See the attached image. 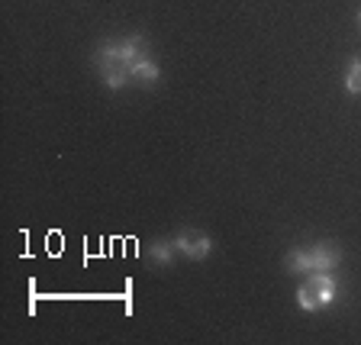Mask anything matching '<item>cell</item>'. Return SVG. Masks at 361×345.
Returning <instances> with one entry per match:
<instances>
[{
    "mask_svg": "<svg viewBox=\"0 0 361 345\" xmlns=\"http://www.w3.org/2000/svg\"><path fill=\"white\" fill-rule=\"evenodd\" d=\"M174 248H178V255L190 258V262H203L213 252V239L200 229H180L174 236Z\"/></svg>",
    "mask_w": 361,
    "mask_h": 345,
    "instance_id": "7a4b0ae2",
    "label": "cell"
},
{
    "mask_svg": "<svg viewBox=\"0 0 361 345\" xmlns=\"http://www.w3.org/2000/svg\"><path fill=\"white\" fill-rule=\"evenodd\" d=\"M310 262H313V271H332L342 262V252L332 242H316V246H310Z\"/></svg>",
    "mask_w": 361,
    "mask_h": 345,
    "instance_id": "277c9868",
    "label": "cell"
},
{
    "mask_svg": "<svg viewBox=\"0 0 361 345\" xmlns=\"http://www.w3.org/2000/svg\"><path fill=\"white\" fill-rule=\"evenodd\" d=\"M94 65H97L100 81L106 84V90H120L133 81V71H129V65L123 61L120 42H100L97 52H94Z\"/></svg>",
    "mask_w": 361,
    "mask_h": 345,
    "instance_id": "6da1fadb",
    "label": "cell"
},
{
    "mask_svg": "<svg viewBox=\"0 0 361 345\" xmlns=\"http://www.w3.org/2000/svg\"><path fill=\"white\" fill-rule=\"evenodd\" d=\"M297 307L303 310V313H319V301H316V293H313V287L307 284V281H303L300 287H297Z\"/></svg>",
    "mask_w": 361,
    "mask_h": 345,
    "instance_id": "9c48e42d",
    "label": "cell"
},
{
    "mask_svg": "<svg viewBox=\"0 0 361 345\" xmlns=\"http://www.w3.org/2000/svg\"><path fill=\"white\" fill-rule=\"evenodd\" d=\"M355 20H358V26H361V10H358V13H355Z\"/></svg>",
    "mask_w": 361,
    "mask_h": 345,
    "instance_id": "8fae6325",
    "label": "cell"
},
{
    "mask_svg": "<svg viewBox=\"0 0 361 345\" xmlns=\"http://www.w3.org/2000/svg\"><path fill=\"white\" fill-rule=\"evenodd\" d=\"M145 258H149V265H158V268H168V265L178 258V248H174V239L171 242H152L149 248H145Z\"/></svg>",
    "mask_w": 361,
    "mask_h": 345,
    "instance_id": "8992f818",
    "label": "cell"
},
{
    "mask_svg": "<svg viewBox=\"0 0 361 345\" xmlns=\"http://www.w3.org/2000/svg\"><path fill=\"white\" fill-rule=\"evenodd\" d=\"M133 81H139V84H158V81H161V68L152 61V55H149V59H142L139 65L133 68Z\"/></svg>",
    "mask_w": 361,
    "mask_h": 345,
    "instance_id": "ba28073f",
    "label": "cell"
},
{
    "mask_svg": "<svg viewBox=\"0 0 361 345\" xmlns=\"http://www.w3.org/2000/svg\"><path fill=\"white\" fill-rule=\"evenodd\" d=\"M345 90L348 94H361V55L348 61L345 68Z\"/></svg>",
    "mask_w": 361,
    "mask_h": 345,
    "instance_id": "30bf717a",
    "label": "cell"
},
{
    "mask_svg": "<svg viewBox=\"0 0 361 345\" xmlns=\"http://www.w3.org/2000/svg\"><path fill=\"white\" fill-rule=\"evenodd\" d=\"M307 284L313 287L319 307H329V303L338 297V284H336V278H332V271H310Z\"/></svg>",
    "mask_w": 361,
    "mask_h": 345,
    "instance_id": "3957f363",
    "label": "cell"
},
{
    "mask_svg": "<svg viewBox=\"0 0 361 345\" xmlns=\"http://www.w3.org/2000/svg\"><path fill=\"white\" fill-rule=\"evenodd\" d=\"M284 268L290 274H310L313 271V262H310V248H290L284 255Z\"/></svg>",
    "mask_w": 361,
    "mask_h": 345,
    "instance_id": "52a82bcc",
    "label": "cell"
},
{
    "mask_svg": "<svg viewBox=\"0 0 361 345\" xmlns=\"http://www.w3.org/2000/svg\"><path fill=\"white\" fill-rule=\"evenodd\" d=\"M120 52H123V61L129 65V71H133L142 59H149V39L142 32H133V36H126L120 42Z\"/></svg>",
    "mask_w": 361,
    "mask_h": 345,
    "instance_id": "5b68a950",
    "label": "cell"
}]
</instances>
